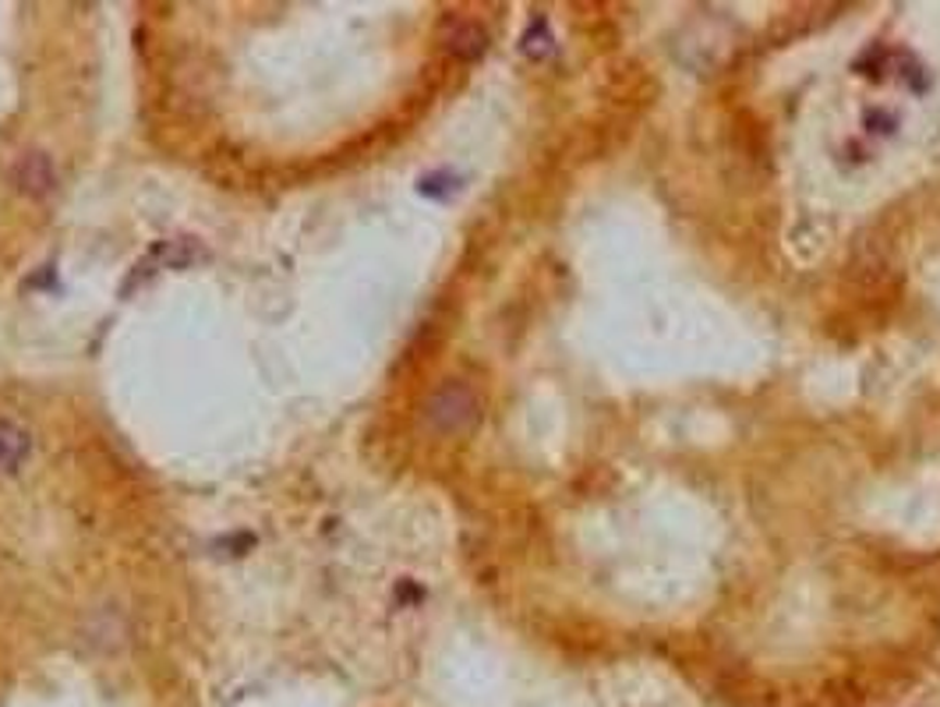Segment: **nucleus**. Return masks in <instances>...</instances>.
Returning <instances> with one entry per match:
<instances>
[{
	"instance_id": "1",
	"label": "nucleus",
	"mask_w": 940,
	"mask_h": 707,
	"mask_svg": "<svg viewBox=\"0 0 940 707\" xmlns=\"http://www.w3.org/2000/svg\"><path fill=\"white\" fill-rule=\"evenodd\" d=\"M424 421L438 435H463L481 421V400L478 393L460 379L443 382L424 404Z\"/></svg>"
},
{
	"instance_id": "2",
	"label": "nucleus",
	"mask_w": 940,
	"mask_h": 707,
	"mask_svg": "<svg viewBox=\"0 0 940 707\" xmlns=\"http://www.w3.org/2000/svg\"><path fill=\"white\" fill-rule=\"evenodd\" d=\"M11 184L28 198H47L57 188V166L47 152H25L11 166Z\"/></svg>"
},
{
	"instance_id": "3",
	"label": "nucleus",
	"mask_w": 940,
	"mask_h": 707,
	"mask_svg": "<svg viewBox=\"0 0 940 707\" xmlns=\"http://www.w3.org/2000/svg\"><path fill=\"white\" fill-rule=\"evenodd\" d=\"M28 432L18 421L0 418V474H18V467L28 460Z\"/></svg>"
},
{
	"instance_id": "4",
	"label": "nucleus",
	"mask_w": 940,
	"mask_h": 707,
	"mask_svg": "<svg viewBox=\"0 0 940 707\" xmlns=\"http://www.w3.org/2000/svg\"><path fill=\"white\" fill-rule=\"evenodd\" d=\"M484 47H488V33H484V28L474 25V22L453 25V33L446 36V50L453 57H460V61H478V57L484 53Z\"/></svg>"
}]
</instances>
